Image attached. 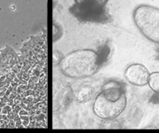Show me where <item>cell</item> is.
Here are the masks:
<instances>
[{
	"label": "cell",
	"instance_id": "1",
	"mask_svg": "<svg viewBox=\"0 0 159 133\" xmlns=\"http://www.w3.org/2000/svg\"><path fill=\"white\" fill-rule=\"evenodd\" d=\"M126 107V93L119 82L111 80L104 83L102 92L93 104V112L102 120H113L119 116Z\"/></svg>",
	"mask_w": 159,
	"mask_h": 133
},
{
	"label": "cell",
	"instance_id": "2",
	"mask_svg": "<svg viewBox=\"0 0 159 133\" xmlns=\"http://www.w3.org/2000/svg\"><path fill=\"white\" fill-rule=\"evenodd\" d=\"M58 65L61 72L67 77L86 78L97 73L100 66V57L93 50H76L63 57Z\"/></svg>",
	"mask_w": 159,
	"mask_h": 133
},
{
	"label": "cell",
	"instance_id": "3",
	"mask_svg": "<svg viewBox=\"0 0 159 133\" xmlns=\"http://www.w3.org/2000/svg\"><path fill=\"white\" fill-rule=\"evenodd\" d=\"M133 19L142 35L149 41L159 44V8L140 5L134 10Z\"/></svg>",
	"mask_w": 159,
	"mask_h": 133
},
{
	"label": "cell",
	"instance_id": "4",
	"mask_svg": "<svg viewBox=\"0 0 159 133\" xmlns=\"http://www.w3.org/2000/svg\"><path fill=\"white\" fill-rule=\"evenodd\" d=\"M149 71L142 64L134 63L129 65L125 71V79L135 86L147 85L149 78Z\"/></svg>",
	"mask_w": 159,
	"mask_h": 133
},
{
	"label": "cell",
	"instance_id": "5",
	"mask_svg": "<svg viewBox=\"0 0 159 133\" xmlns=\"http://www.w3.org/2000/svg\"><path fill=\"white\" fill-rule=\"evenodd\" d=\"M94 96V90L90 86H83L76 93V100L80 103L88 102Z\"/></svg>",
	"mask_w": 159,
	"mask_h": 133
},
{
	"label": "cell",
	"instance_id": "6",
	"mask_svg": "<svg viewBox=\"0 0 159 133\" xmlns=\"http://www.w3.org/2000/svg\"><path fill=\"white\" fill-rule=\"evenodd\" d=\"M109 0H74L75 4L85 7H95V8H102L106 6Z\"/></svg>",
	"mask_w": 159,
	"mask_h": 133
},
{
	"label": "cell",
	"instance_id": "7",
	"mask_svg": "<svg viewBox=\"0 0 159 133\" xmlns=\"http://www.w3.org/2000/svg\"><path fill=\"white\" fill-rule=\"evenodd\" d=\"M148 84L154 93L159 94V71H155L149 74Z\"/></svg>",
	"mask_w": 159,
	"mask_h": 133
}]
</instances>
